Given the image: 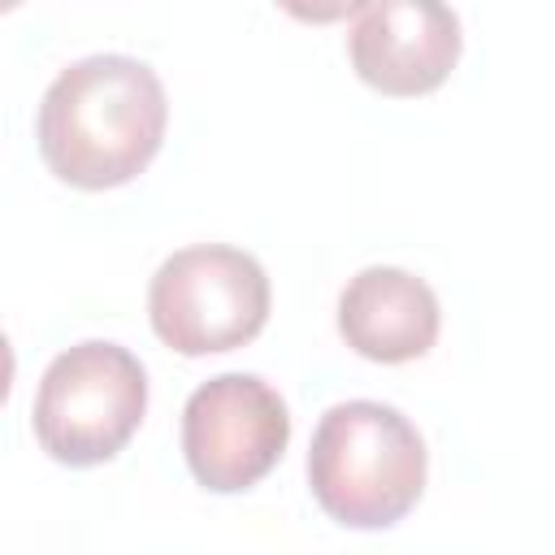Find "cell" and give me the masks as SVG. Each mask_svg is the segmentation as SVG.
Listing matches in <instances>:
<instances>
[{"mask_svg":"<svg viewBox=\"0 0 555 555\" xmlns=\"http://www.w3.org/2000/svg\"><path fill=\"white\" fill-rule=\"evenodd\" d=\"M169 100L156 69L126 52L69 61L43 91L35 139L43 165L82 191L139 178L165 143Z\"/></svg>","mask_w":555,"mask_h":555,"instance_id":"6da1fadb","label":"cell"},{"mask_svg":"<svg viewBox=\"0 0 555 555\" xmlns=\"http://www.w3.org/2000/svg\"><path fill=\"white\" fill-rule=\"evenodd\" d=\"M429 451L421 429L390 403L347 399L325 408L308 447L317 507L347 529H390L425 494Z\"/></svg>","mask_w":555,"mask_h":555,"instance_id":"7a4b0ae2","label":"cell"},{"mask_svg":"<svg viewBox=\"0 0 555 555\" xmlns=\"http://www.w3.org/2000/svg\"><path fill=\"white\" fill-rule=\"evenodd\" d=\"M147 412V369L108 338H87L52 356L39 377L30 425L35 442L69 468L108 464Z\"/></svg>","mask_w":555,"mask_h":555,"instance_id":"3957f363","label":"cell"},{"mask_svg":"<svg viewBox=\"0 0 555 555\" xmlns=\"http://www.w3.org/2000/svg\"><path fill=\"white\" fill-rule=\"evenodd\" d=\"M264 264L230 243H195L160 260L147 282V321L178 356H217L251 343L269 321Z\"/></svg>","mask_w":555,"mask_h":555,"instance_id":"277c9868","label":"cell"},{"mask_svg":"<svg viewBox=\"0 0 555 555\" xmlns=\"http://www.w3.org/2000/svg\"><path fill=\"white\" fill-rule=\"evenodd\" d=\"M291 442V412L278 386L256 373H217L182 408V455L212 494L251 490Z\"/></svg>","mask_w":555,"mask_h":555,"instance_id":"5b68a950","label":"cell"},{"mask_svg":"<svg viewBox=\"0 0 555 555\" xmlns=\"http://www.w3.org/2000/svg\"><path fill=\"white\" fill-rule=\"evenodd\" d=\"M460 17L438 0L360 4L347 30V56L360 82L399 100L442 87L460 61Z\"/></svg>","mask_w":555,"mask_h":555,"instance_id":"8992f818","label":"cell"},{"mask_svg":"<svg viewBox=\"0 0 555 555\" xmlns=\"http://www.w3.org/2000/svg\"><path fill=\"white\" fill-rule=\"evenodd\" d=\"M438 325L442 308L434 286L399 264H369L338 295V334L373 364L421 360L438 343Z\"/></svg>","mask_w":555,"mask_h":555,"instance_id":"52a82bcc","label":"cell"}]
</instances>
